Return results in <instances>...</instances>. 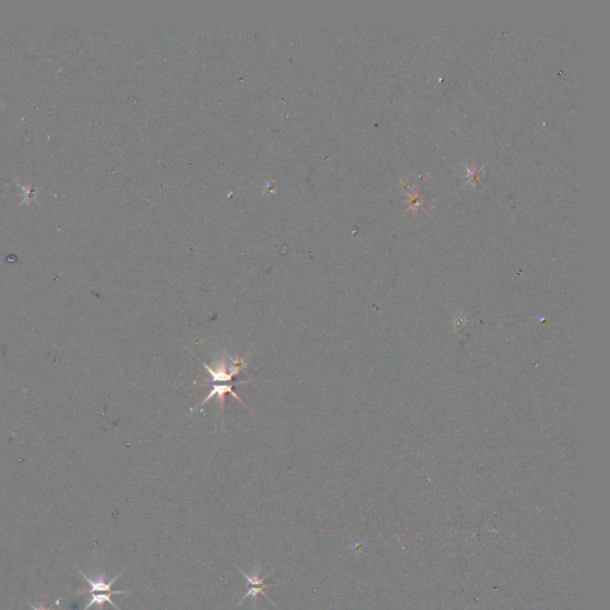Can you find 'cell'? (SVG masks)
<instances>
[{
    "label": "cell",
    "mask_w": 610,
    "mask_h": 610,
    "mask_svg": "<svg viewBox=\"0 0 610 610\" xmlns=\"http://www.w3.org/2000/svg\"><path fill=\"white\" fill-rule=\"evenodd\" d=\"M240 572H241L242 576H243L247 579L248 584H249V586H262V585H265V579H266L267 576L261 577L259 571H254L251 574L244 573V572L241 571V570H240Z\"/></svg>",
    "instance_id": "cell-3"
},
{
    "label": "cell",
    "mask_w": 610,
    "mask_h": 610,
    "mask_svg": "<svg viewBox=\"0 0 610 610\" xmlns=\"http://www.w3.org/2000/svg\"><path fill=\"white\" fill-rule=\"evenodd\" d=\"M122 593H124V595H127L128 591H111V592H102V593H90L91 598L89 602H87V604L85 605V608L83 610H89L92 605H97L98 606V610H103V606L105 603H110L112 606H115L116 610H119V608L117 605H116V603L113 602L111 599V596L113 595H122Z\"/></svg>",
    "instance_id": "cell-2"
},
{
    "label": "cell",
    "mask_w": 610,
    "mask_h": 610,
    "mask_svg": "<svg viewBox=\"0 0 610 610\" xmlns=\"http://www.w3.org/2000/svg\"><path fill=\"white\" fill-rule=\"evenodd\" d=\"M80 574L84 577V579L90 584L89 593H102V592H111L112 591L111 586L115 584V581L118 579L119 576H121L122 573L117 574V576H116L115 578H112L110 581L105 579V576H104L103 573H100L99 576L96 578H90L89 576H86V574L81 571H80Z\"/></svg>",
    "instance_id": "cell-1"
},
{
    "label": "cell",
    "mask_w": 610,
    "mask_h": 610,
    "mask_svg": "<svg viewBox=\"0 0 610 610\" xmlns=\"http://www.w3.org/2000/svg\"><path fill=\"white\" fill-rule=\"evenodd\" d=\"M269 586H272L271 584H265V585H262V586H249V590L247 591V592H246V595H244L243 597H242L240 602H238V604H241V603L243 602L244 599L248 598V597H250V596L253 597V598L255 599V602H256V596H257V595H262V596H265L266 598L269 600L268 597L266 596L265 591H263V589H265V587H269ZM269 602H271V600H269Z\"/></svg>",
    "instance_id": "cell-4"
},
{
    "label": "cell",
    "mask_w": 610,
    "mask_h": 610,
    "mask_svg": "<svg viewBox=\"0 0 610 610\" xmlns=\"http://www.w3.org/2000/svg\"><path fill=\"white\" fill-rule=\"evenodd\" d=\"M30 605H31V608H33V609H34V610H50V609H48V608H46V606H45V605H43V604H42V603H40V604H39V606H36V605H34V604H31V603H30Z\"/></svg>",
    "instance_id": "cell-5"
}]
</instances>
